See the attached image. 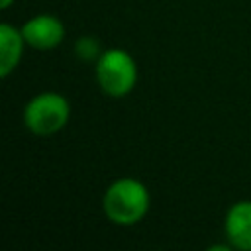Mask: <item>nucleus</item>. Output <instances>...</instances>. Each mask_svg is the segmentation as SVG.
Here are the masks:
<instances>
[{"mask_svg":"<svg viewBox=\"0 0 251 251\" xmlns=\"http://www.w3.org/2000/svg\"><path fill=\"white\" fill-rule=\"evenodd\" d=\"M151 206L149 188L133 176H122L108 184L102 196L104 216L122 227L139 224Z\"/></svg>","mask_w":251,"mask_h":251,"instance_id":"1","label":"nucleus"},{"mask_svg":"<svg viewBox=\"0 0 251 251\" xmlns=\"http://www.w3.org/2000/svg\"><path fill=\"white\" fill-rule=\"evenodd\" d=\"M137 63L135 59L120 49L110 47L102 51L98 61L94 63V76L100 90L110 98L127 96L137 84Z\"/></svg>","mask_w":251,"mask_h":251,"instance_id":"2","label":"nucleus"},{"mask_svg":"<svg viewBox=\"0 0 251 251\" xmlns=\"http://www.w3.org/2000/svg\"><path fill=\"white\" fill-rule=\"evenodd\" d=\"M22 118L27 131L35 135H55L69 124L71 104L61 92L43 90L27 100Z\"/></svg>","mask_w":251,"mask_h":251,"instance_id":"3","label":"nucleus"},{"mask_svg":"<svg viewBox=\"0 0 251 251\" xmlns=\"http://www.w3.org/2000/svg\"><path fill=\"white\" fill-rule=\"evenodd\" d=\"M25 43L37 51H51L65 39V24L53 14H37L20 27Z\"/></svg>","mask_w":251,"mask_h":251,"instance_id":"4","label":"nucleus"},{"mask_svg":"<svg viewBox=\"0 0 251 251\" xmlns=\"http://www.w3.org/2000/svg\"><path fill=\"white\" fill-rule=\"evenodd\" d=\"M227 243L239 251H251V200H237L229 206L224 220Z\"/></svg>","mask_w":251,"mask_h":251,"instance_id":"5","label":"nucleus"},{"mask_svg":"<svg viewBox=\"0 0 251 251\" xmlns=\"http://www.w3.org/2000/svg\"><path fill=\"white\" fill-rule=\"evenodd\" d=\"M25 39L22 29L12 24H0V76L6 78L22 61Z\"/></svg>","mask_w":251,"mask_h":251,"instance_id":"6","label":"nucleus"},{"mask_svg":"<svg viewBox=\"0 0 251 251\" xmlns=\"http://www.w3.org/2000/svg\"><path fill=\"white\" fill-rule=\"evenodd\" d=\"M75 53H76V57L82 59V61H94V63H96L98 57L102 55V49H100L98 39H94V37H90V35H84V37L76 39V43H75Z\"/></svg>","mask_w":251,"mask_h":251,"instance_id":"7","label":"nucleus"},{"mask_svg":"<svg viewBox=\"0 0 251 251\" xmlns=\"http://www.w3.org/2000/svg\"><path fill=\"white\" fill-rule=\"evenodd\" d=\"M14 2H16V0H0V8H2V10H8Z\"/></svg>","mask_w":251,"mask_h":251,"instance_id":"8","label":"nucleus"}]
</instances>
